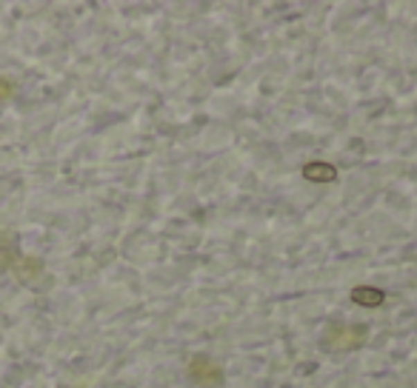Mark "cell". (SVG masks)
<instances>
[{"instance_id":"obj_5","label":"cell","mask_w":417,"mask_h":388,"mask_svg":"<svg viewBox=\"0 0 417 388\" xmlns=\"http://www.w3.org/2000/svg\"><path fill=\"white\" fill-rule=\"evenodd\" d=\"M12 94H15V83H12L9 78H0V103L9 100Z\"/></svg>"},{"instance_id":"obj_2","label":"cell","mask_w":417,"mask_h":388,"mask_svg":"<svg viewBox=\"0 0 417 388\" xmlns=\"http://www.w3.org/2000/svg\"><path fill=\"white\" fill-rule=\"evenodd\" d=\"M189 380L200 388H220L226 380H223V369L215 366V360H208L206 354H197L189 360Z\"/></svg>"},{"instance_id":"obj_4","label":"cell","mask_w":417,"mask_h":388,"mask_svg":"<svg viewBox=\"0 0 417 388\" xmlns=\"http://www.w3.org/2000/svg\"><path fill=\"white\" fill-rule=\"evenodd\" d=\"M300 175H303L309 183H335L337 180V168L332 163H323V160H312L300 168Z\"/></svg>"},{"instance_id":"obj_1","label":"cell","mask_w":417,"mask_h":388,"mask_svg":"<svg viewBox=\"0 0 417 388\" xmlns=\"http://www.w3.org/2000/svg\"><path fill=\"white\" fill-rule=\"evenodd\" d=\"M366 326H343V323H332L323 337V349L332 351H349V349H360L366 343Z\"/></svg>"},{"instance_id":"obj_3","label":"cell","mask_w":417,"mask_h":388,"mask_svg":"<svg viewBox=\"0 0 417 388\" xmlns=\"http://www.w3.org/2000/svg\"><path fill=\"white\" fill-rule=\"evenodd\" d=\"M349 297H352L355 306H363V308H380V306L386 303V291H383V288H375V285H355Z\"/></svg>"}]
</instances>
